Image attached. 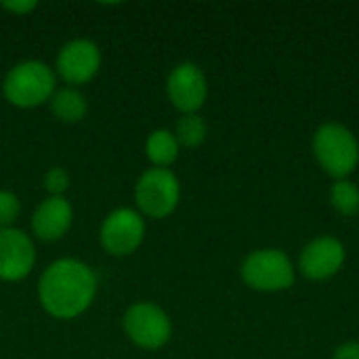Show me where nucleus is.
<instances>
[{
	"label": "nucleus",
	"mask_w": 359,
	"mask_h": 359,
	"mask_svg": "<svg viewBox=\"0 0 359 359\" xmlns=\"http://www.w3.org/2000/svg\"><path fill=\"white\" fill-rule=\"evenodd\" d=\"M330 204L341 217H358L359 215V187L351 179L334 181L330 187Z\"/></svg>",
	"instance_id": "16"
},
{
	"label": "nucleus",
	"mask_w": 359,
	"mask_h": 359,
	"mask_svg": "<svg viewBox=\"0 0 359 359\" xmlns=\"http://www.w3.org/2000/svg\"><path fill=\"white\" fill-rule=\"evenodd\" d=\"M36 265V246L32 236L17 227L0 229V280L21 282Z\"/></svg>",
	"instance_id": "11"
},
{
	"label": "nucleus",
	"mask_w": 359,
	"mask_h": 359,
	"mask_svg": "<svg viewBox=\"0 0 359 359\" xmlns=\"http://www.w3.org/2000/svg\"><path fill=\"white\" fill-rule=\"evenodd\" d=\"M97 273L78 259L53 261L38 280V301L55 320H76L95 301Z\"/></svg>",
	"instance_id": "1"
},
{
	"label": "nucleus",
	"mask_w": 359,
	"mask_h": 359,
	"mask_svg": "<svg viewBox=\"0 0 359 359\" xmlns=\"http://www.w3.org/2000/svg\"><path fill=\"white\" fill-rule=\"evenodd\" d=\"M0 6L15 15H27L29 11H34L38 6V2L36 0H4V2H0Z\"/></svg>",
	"instance_id": "19"
},
{
	"label": "nucleus",
	"mask_w": 359,
	"mask_h": 359,
	"mask_svg": "<svg viewBox=\"0 0 359 359\" xmlns=\"http://www.w3.org/2000/svg\"><path fill=\"white\" fill-rule=\"evenodd\" d=\"M240 276L257 292H282L294 284V265L280 248H259L242 261Z\"/></svg>",
	"instance_id": "4"
},
{
	"label": "nucleus",
	"mask_w": 359,
	"mask_h": 359,
	"mask_svg": "<svg viewBox=\"0 0 359 359\" xmlns=\"http://www.w3.org/2000/svg\"><path fill=\"white\" fill-rule=\"evenodd\" d=\"M179 141L172 130L168 128H156L145 139V156L156 168H168L179 158Z\"/></svg>",
	"instance_id": "14"
},
{
	"label": "nucleus",
	"mask_w": 359,
	"mask_h": 359,
	"mask_svg": "<svg viewBox=\"0 0 359 359\" xmlns=\"http://www.w3.org/2000/svg\"><path fill=\"white\" fill-rule=\"evenodd\" d=\"M166 95L183 116L198 114L208 97V80L200 65L191 61L177 63L166 78Z\"/></svg>",
	"instance_id": "8"
},
{
	"label": "nucleus",
	"mask_w": 359,
	"mask_h": 359,
	"mask_svg": "<svg viewBox=\"0 0 359 359\" xmlns=\"http://www.w3.org/2000/svg\"><path fill=\"white\" fill-rule=\"evenodd\" d=\"M55 69L59 78L74 88L86 84L101 69V48L88 38H74L59 48Z\"/></svg>",
	"instance_id": "9"
},
{
	"label": "nucleus",
	"mask_w": 359,
	"mask_h": 359,
	"mask_svg": "<svg viewBox=\"0 0 359 359\" xmlns=\"http://www.w3.org/2000/svg\"><path fill=\"white\" fill-rule=\"evenodd\" d=\"M86 109H88L86 97L74 86L57 88L50 97V111L63 124L80 122L86 116Z\"/></svg>",
	"instance_id": "13"
},
{
	"label": "nucleus",
	"mask_w": 359,
	"mask_h": 359,
	"mask_svg": "<svg viewBox=\"0 0 359 359\" xmlns=\"http://www.w3.org/2000/svg\"><path fill=\"white\" fill-rule=\"evenodd\" d=\"M74 223V208L65 196H46L29 219L32 233L42 242L61 240Z\"/></svg>",
	"instance_id": "12"
},
{
	"label": "nucleus",
	"mask_w": 359,
	"mask_h": 359,
	"mask_svg": "<svg viewBox=\"0 0 359 359\" xmlns=\"http://www.w3.org/2000/svg\"><path fill=\"white\" fill-rule=\"evenodd\" d=\"M69 187V175L61 166H53L44 175V189L48 196H63Z\"/></svg>",
	"instance_id": "18"
},
{
	"label": "nucleus",
	"mask_w": 359,
	"mask_h": 359,
	"mask_svg": "<svg viewBox=\"0 0 359 359\" xmlns=\"http://www.w3.org/2000/svg\"><path fill=\"white\" fill-rule=\"evenodd\" d=\"M124 332L133 345L145 351L162 349L172 337L170 316L156 303L139 301L130 305L124 313Z\"/></svg>",
	"instance_id": "6"
},
{
	"label": "nucleus",
	"mask_w": 359,
	"mask_h": 359,
	"mask_svg": "<svg viewBox=\"0 0 359 359\" xmlns=\"http://www.w3.org/2000/svg\"><path fill=\"white\" fill-rule=\"evenodd\" d=\"M311 147L322 170L334 181L349 179L359 166V141L345 124L324 122L318 126Z\"/></svg>",
	"instance_id": "2"
},
{
	"label": "nucleus",
	"mask_w": 359,
	"mask_h": 359,
	"mask_svg": "<svg viewBox=\"0 0 359 359\" xmlns=\"http://www.w3.org/2000/svg\"><path fill=\"white\" fill-rule=\"evenodd\" d=\"M19 212H21V202H19L17 194H13L8 189H0V229L13 227Z\"/></svg>",
	"instance_id": "17"
},
{
	"label": "nucleus",
	"mask_w": 359,
	"mask_h": 359,
	"mask_svg": "<svg viewBox=\"0 0 359 359\" xmlns=\"http://www.w3.org/2000/svg\"><path fill=\"white\" fill-rule=\"evenodd\" d=\"M135 202L143 217L166 219L181 202V183L170 168H147L135 185Z\"/></svg>",
	"instance_id": "5"
},
{
	"label": "nucleus",
	"mask_w": 359,
	"mask_h": 359,
	"mask_svg": "<svg viewBox=\"0 0 359 359\" xmlns=\"http://www.w3.org/2000/svg\"><path fill=\"white\" fill-rule=\"evenodd\" d=\"M347 259L345 244L332 236H320L311 240L299 255V271L311 282H324L334 278Z\"/></svg>",
	"instance_id": "10"
},
{
	"label": "nucleus",
	"mask_w": 359,
	"mask_h": 359,
	"mask_svg": "<svg viewBox=\"0 0 359 359\" xmlns=\"http://www.w3.org/2000/svg\"><path fill=\"white\" fill-rule=\"evenodd\" d=\"M175 137L179 141L181 147H200L206 137H208V124L202 116L198 114H187V116H181L177 120V126H175Z\"/></svg>",
	"instance_id": "15"
},
{
	"label": "nucleus",
	"mask_w": 359,
	"mask_h": 359,
	"mask_svg": "<svg viewBox=\"0 0 359 359\" xmlns=\"http://www.w3.org/2000/svg\"><path fill=\"white\" fill-rule=\"evenodd\" d=\"M145 238V219L135 208H116L111 210L99 229V242L111 257L133 255Z\"/></svg>",
	"instance_id": "7"
},
{
	"label": "nucleus",
	"mask_w": 359,
	"mask_h": 359,
	"mask_svg": "<svg viewBox=\"0 0 359 359\" xmlns=\"http://www.w3.org/2000/svg\"><path fill=\"white\" fill-rule=\"evenodd\" d=\"M332 359H359V343L351 341V343H343L334 349Z\"/></svg>",
	"instance_id": "20"
},
{
	"label": "nucleus",
	"mask_w": 359,
	"mask_h": 359,
	"mask_svg": "<svg viewBox=\"0 0 359 359\" xmlns=\"http://www.w3.org/2000/svg\"><path fill=\"white\" fill-rule=\"evenodd\" d=\"M55 90V72L38 59L13 65L2 80L4 99L21 109H32L50 101Z\"/></svg>",
	"instance_id": "3"
}]
</instances>
